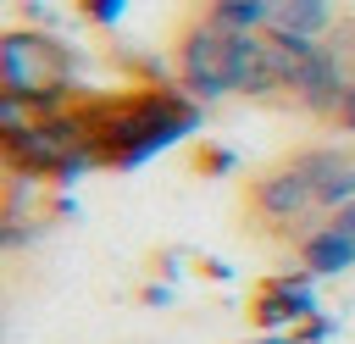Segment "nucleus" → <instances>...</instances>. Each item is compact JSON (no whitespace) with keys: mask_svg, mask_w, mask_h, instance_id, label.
Here are the masks:
<instances>
[{"mask_svg":"<svg viewBox=\"0 0 355 344\" xmlns=\"http://www.w3.org/2000/svg\"><path fill=\"white\" fill-rule=\"evenodd\" d=\"M205 17L222 33H266L272 28V0H211Z\"/></svg>","mask_w":355,"mask_h":344,"instance_id":"obj_10","label":"nucleus"},{"mask_svg":"<svg viewBox=\"0 0 355 344\" xmlns=\"http://www.w3.org/2000/svg\"><path fill=\"white\" fill-rule=\"evenodd\" d=\"M333 333H338V322H327V316L316 311V316H305V322L294 327V344H327Z\"/></svg>","mask_w":355,"mask_h":344,"instance_id":"obj_14","label":"nucleus"},{"mask_svg":"<svg viewBox=\"0 0 355 344\" xmlns=\"http://www.w3.org/2000/svg\"><path fill=\"white\" fill-rule=\"evenodd\" d=\"M288 161H294L311 183H327L338 166H349V161H355V150H344V144H311V150H294Z\"/></svg>","mask_w":355,"mask_h":344,"instance_id":"obj_12","label":"nucleus"},{"mask_svg":"<svg viewBox=\"0 0 355 344\" xmlns=\"http://www.w3.org/2000/svg\"><path fill=\"white\" fill-rule=\"evenodd\" d=\"M327 44H338V50L349 55V67H355V17H338V28L327 33Z\"/></svg>","mask_w":355,"mask_h":344,"instance_id":"obj_16","label":"nucleus"},{"mask_svg":"<svg viewBox=\"0 0 355 344\" xmlns=\"http://www.w3.org/2000/svg\"><path fill=\"white\" fill-rule=\"evenodd\" d=\"M316 277L300 266V272H283V277H272L266 289H261V300H255V322L266 327V333H294L305 316H316V289H311Z\"/></svg>","mask_w":355,"mask_h":344,"instance_id":"obj_7","label":"nucleus"},{"mask_svg":"<svg viewBox=\"0 0 355 344\" xmlns=\"http://www.w3.org/2000/svg\"><path fill=\"white\" fill-rule=\"evenodd\" d=\"M300 266H305L311 277H338V272L355 266V239H344V233H333V227L322 222L316 233L300 239Z\"/></svg>","mask_w":355,"mask_h":344,"instance_id":"obj_8","label":"nucleus"},{"mask_svg":"<svg viewBox=\"0 0 355 344\" xmlns=\"http://www.w3.org/2000/svg\"><path fill=\"white\" fill-rule=\"evenodd\" d=\"M327 122H333L338 133H349V139H355V78H349V89H344V100H338V111H333Z\"/></svg>","mask_w":355,"mask_h":344,"instance_id":"obj_15","label":"nucleus"},{"mask_svg":"<svg viewBox=\"0 0 355 344\" xmlns=\"http://www.w3.org/2000/svg\"><path fill=\"white\" fill-rule=\"evenodd\" d=\"M250 211H255L266 227L288 233L294 244H300L305 233H316V227H322V211H316V183H311L294 161H283V166H272L266 178H255V183H250Z\"/></svg>","mask_w":355,"mask_h":344,"instance_id":"obj_2","label":"nucleus"},{"mask_svg":"<svg viewBox=\"0 0 355 344\" xmlns=\"http://www.w3.org/2000/svg\"><path fill=\"white\" fill-rule=\"evenodd\" d=\"M122 6L128 0H89V17L94 22H122Z\"/></svg>","mask_w":355,"mask_h":344,"instance_id":"obj_17","label":"nucleus"},{"mask_svg":"<svg viewBox=\"0 0 355 344\" xmlns=\"http://www.w3.org/2000/svg\"><path fill=\"white\" fill-rule=\"evenodd\" d=\"M344 205H355V161L338 166L327 183H316V211H322V216H333V211H344Z\"/></svg>","mask_w":355,"mask_h":344,"instance_id":"obj_13","label":"nucleus"},{"mask_svg":"<svg viewBox=\"0 0 355 344\" xmlns=\"http://www.w3.org/2000/svg\"><path fill=\"white\" fill-rule=\"evenodd\" d=\"M272 28L305 33V39H327L338 28V6L333 0H272Z\"/></svg>","mask_w":355,"mask_h":344,"instance_id":"obj_9","label":"nucleus"},{"mask_svg":"<svg viewBox=\"0 0 355 344\" xmlns=\"http://www.w3.org/2000/svg\"><path fill=\"white\" fill-rule=\"evenodd\" d=\"M178 83H183V94H194L200 105L233 94V83H227V33H222L211 17H200V22L183 33V44H178Z\"/></svg>","mask_w":355,"mask_h":344,"instance_id":"obj_4","label":"nucleus"},{"mask_svg":"<svg viewBox=\"0 0 355 344\" xmlns=\"http://www.w3.org/2000/svg\"><path fill=\"white\" fill-rule=\"evenodd\" d=\"M250 344H294V333H266V338H250Z\"/></svg>","mask_w":355,"mask_h":344,"instance_id":"obj_20","label":"nucleus"},{"mask_svg":"<svg viewBox=\"0 0 355 344\" xmlns=\"http://www.w3.org/2000/svg\"><path fill=\"white\" fill-rule=\"evenodd\" d=\"M316 44H322V39H305V33L266 28V50H272V67H277V78H283V94H288V83L300 78V67L316 55Z\"/></svg>","mask_w":355,"mask_h":344,"instance_id":"obj_11","label":"nucleus"},{"mask_svg":"<svg viewBox=\"0 0 355 344\" xmlns=\"http://www.w3.org/2000/svg\"><path fill=\"white\" fill-rule=\"evenodd\" d=\"M349 78H355V67H349V55L338 50V44H316V55L300 67V78L288 83V100L294 105H305V111H316V117H333L338 111V100H344V89H349Z\"/></svg>","mask_w":355,"mask_h":344,"instance_id":"obj_5","label":"nucleus"},{"mask_svg":"<svg viewBox=\"0 0 355 344\" xmlns=\"http://www.w3.org/2000/svg\"><path fill=\"white\" fill-rule=\"evenodd\" d=\"M72 55L44 33H6L0 39V89L11 94H67Z\"/></svg>","mask_w":355,"mask_h":344,"instance_id":"obj_3","label":"nucleus"},{"mask_svg":"<svg viewBox=\"0 0 355 344\" xmlns=\"http://www.w3.org/2000/svg\"><path fill=\"white\" fill-rule=\"evenodd\" d=\"M227 83H233V94H244V100H272V94H283V78H277V67H272L266 33H227Z\"/></svg>","mask_w":355,"mask_h":344,"instance_id":"obj_6","label":"nucleus"},{"mask_svg":"<svg viewBox=\"0 0 355 344\" xmlns=\"http://www.w3.org/2000/svg\"><path fill=\"white\" fill-rule=\"evenodd\" d=\"M200 128V100L194 94H172V89H150V94H133L128 105L105 111L94 122V150L100 161H116V166H133L166 144H178L183 133Z\"/></svg>","mask_w":355,"mask_h":344,"instance_id":"obj_1","label":"nucleus"},{"mask_svg":"<svg viewBox=\"0 0 355 344\" xmlns=\"http://www.w3.org/2000/svg\"><path fill=\"white\" fill-rule=\"evenodd\" d=\"M205 166H211V172H227V166H233V150H211Z\"/></svg>","mask_w":355,"mask_h":344,"instance_id":"obj_19","label":"nucleus"},{"mask_svg":"<svg viewBox=\"0 0 355 344\" xmlns=\"http://www.w3.org/2000/svg\"><path fill=\"white\" fill-rule=\"evenodd\" d=\"M333 233H344V239H355V205H344V211H333V216H322Z\"/></svg>","mask_w":355,"mask_h":344,"instance_id":"obj_18","label":"nucleus"}]
</instances>
